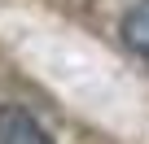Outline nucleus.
Instances as JSON below:
<instances>
[{"label": "nucleus", "instance_id": "nucleus-1", "mask_svg": "<svg viewBox=\"0 0 149 144\" xmlns=\"http://www.w3.org/2000/svg\"><path fill=\"white\" fill-rule=\"evenodd\" d=\"M0 144H53L48 131L18 105H5L0 109Z\"/></svg>", "mask_w": 149, "mask_h": 144}, {"label": "nucleus", "instance_id": "nucleus-2", "mask_svg": "<svg viewBox=\"0 0 149 144\" xmlns=\"http://www.w3.org/2000/svg\"><path fill=\"white\" fill-rule=\"evenodd\" d=\"M123 44L149 65V0L136 5V9H127V18H123Z\"/></svg>", "mask_w": 149, "mask_h": 144}]
</instances>
